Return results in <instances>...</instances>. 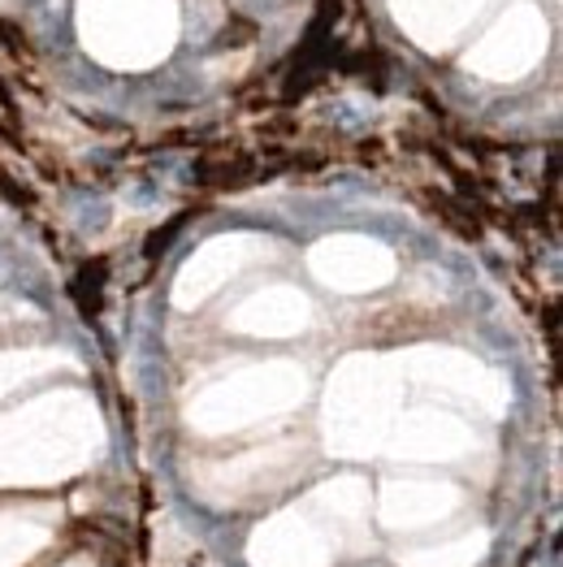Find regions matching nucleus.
<instances>
[{
  "label": "nucleus",
  "instance_id": "nucleus-12",
  "mask_svg": "<svg viewBox=\"0 0 563 567\" xmlns=\"http://www.w3.org/2000/svg\"><path fill=\"white\" fill-rule=\"evenodd\" d=\"M490 550V533L472 528L464 537L438 542V546H417L408 555H399V567H477Z\"/></svg>",
  "mask_w": 563,
  "mask_h": 567
},
{
  "label": "nucleus",
  "instance_id": "nucleus-10",
  "mask_svg": "<svg viewBox=\"0 0 563 567\" xmlns=\"http://www.w3.org/2000/svg\"><path fill=\"white\" fill-rule=\"evenodd\" d=\"M313 321V308L299 290L290 286H269V290H256L235 317L231 326L238 333H252V338H290Z\"/></svg>",
  "mask_w": 563,
  "mask_h": 567
},
{
  "label": "nucleus",
  "instance_id": "nucleus-15",
  "mask_svg": "<svg viewBox=\"0 0 563 567\" xmlns=\"http://www.w3.org/2000/svg\"><path fill=\"white\" fill-rule=\"evenodd\" d=\"M70 567H88V564H70Z\"/></svg>",
  "mask_w": 563,
  "mask_h": 567
},
{
  "label": "nucleus",
  "instance_id": "nucleus-6",
  "mask_svg": "<svg viewBox=\"0 0 563 567\" xmlns=\"http://www.w3.org/2000/svg\"><path fill=\"white\" fill-rule=\"evenodd\" d=\"M399 369H412L421 381L438 385V390H451L460 399H472L477 408L485 412H503L508 403V385L503 378H494L485 364H477L472 355H460V351H412L399 360Z\"/></svg>",
  "mask_w": 563,
  "mask_h": 567
},
{
  "label": "nucleus",
  "instance_id": "nucleus-2",
  "mask_svg": "<svg viewBox=\"0 0 563 567\" xmlns=\"http://www.w3.org/2000/svg\"><path fill=\"white\" fill-rule=\"evenodd\" d=\"M399 408V378L373 355H351L334 381L326 403V442L338 455H373L386 442Z\"/></svg>",
  "mask_w": 563,
  "mask_h": 567
},
{
  "label": "nucleus",
  "instance_id": "nucleus-3",
  "mask_svg": "<svg viewBox=\"0 0 563 567\" xmlns=\"http://www.w3.org/2000/svg\"><path fill=\"white\" fill-rule=\"evenodd\" d=\"M304 385H308L304 373L286 360L243 369L235 378L213 381L208 390L195 394L191 425L204 433H235V429L269 421V416H282L286 408H295L304 399Z\"/></svg>",
  "mask_w": 563,
  "mask_h": 567
},
{
  "label": "nucleus",
  "instance_id": "nucleus-1",
  "mask_svg": "<svg viewBox=\"0 0 563 567\" xmlns=\"http://www.w3.org/2000/svg\"><path fill=\"white\" fill-rule=\"evenodd\" d=\"M100 446V416L83 394H48L0 421V485H57L83 473Z\"/></svg>",
  "mask_w": 563,
  "mask_h": 567
},
{
  "label": "nucleus",
  "instance_id": "nucleus-4",
  "mask_svg": "<svg viewBox=\"0 0 563 567\" xmlns=\"http://www.w3.org/2000/svg\"><path fill=\"white\" fill-rule=\"evenodd\" d=\"M247 559L252 567H329L334 542H329L326 524L308 507H290L256 524L247 542Z\"/></svg>",
  "mask_w": 563,
  "mask_h": 567
},
{
  "label": "nucleus",
  "instance_id": "nucleus-11",
  "mask_svg": "<svg viewBox=\"0 0 563 567\" xmlns=\"http://www.w3.org/2000/svg\"><path fill=\"white\" fill-rule=\"evenodd\" d=\"M308 512H317V516H326L329 524L347 528V524H356L369 512V489H365V481H356V476H338V481H326V485L313 489Z\"/></svg>",
  "mask_w": 563,
  "mask_h": 567
},
{
  "label": "nucleus",
  "instance_id": "nucleus-14",
  "mask_svg": "<svg viewBox=\"0 0 563 567\" xmlns=\"http://www.w3.org/2000/svg\"><path fill=\"white\" fill-rule=\"evenodd\" d=\"M57 364V355H40V351H0V394L18 390L22 381H31L35 373H44Z\"/></svg>",
  "mask_w": 563,
  "mask_h": 567
},
{
  "label": "nucleus",
  "instance_id": "nucleus-13",
  "mask_svg": "<svg viewBox=\"0 0 563 567\" xmlns=\"http://www.w3.org/2000/svg\"><path fill=\"white\" fill-rule=\"evenodd\" d=\"M52 542L48 524L31 520V516H0V567H27L40 550Z\"/></svg>",
  "mask_w": 563,
  "mask_h": 567
},
{
  "label": "nucleus",
  "instance_id": "nucleus-9",
  "mask_svg": "<svg viewBox=\"0 0 563 567\" xmlns=\"http://www.w3.org/2000/svg\"><path fill=\"white\" fill-rule=\"evenodd\" d=\"M472 446V429L451 416V412H433L421 408L412 416H403L395 429V455L417 460V464H442V460H460Z\"/></svg>",
  "mask_w": 563,
  "mask_h": 567
},
{
  "label": "nucleus",
  "instance_id": "nucleus-5",
  "mask_svg": "<svg viewBox=\"0 0 563 567\" xmlns=\"http://www.w3.org/2000/svg\"><path fill=\"white\" fill-rule=\"evenodd\" d=\"M313 274L321 278L334 290H377L395 278V256L373 243V238H360V235H338V238H321L308 256Z\"/></svg>",
  "mask_w": 563,
  "mask_h": 567
},
{
  "label": "nucleus",
  "instance_id": "nucleus-7",
  "mask_svg": "<svg viewBox=\"0 0 563 567\" xmlns=\"http://www.w3.org/2000/svg\"><path fill=\"white\" fill-rule=\"evenodd\" d=\"M460 507V489L451 481H386L377 498V520L390 533H421L429 524L447 520Z\"/></svg>",
  "mask_w": 563,
  "mask_h": 567
},
{
  "label": "nucleus",
  "instance_id": "nucleus-8",
  "mask_svg": "<svg viewBox=\"0 0 563 567\" xmlns=\"http://www.w3.org/2000/svg\"><path fill=\"white\" fill-rule=\"evenodd\" d=\"M256 251H260V247H256V238H247V235H226V238L204 243L187 265H183V274H178L174 303H178V308H195V303H204L213 290H222V286L231 282V278H235L238 269H243Z\"/></svg>",
  "mask_w": 563,
  "mask_h": 567
}]
</instances>
